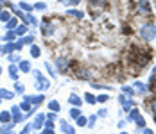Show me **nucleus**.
<instances>
[{"mask_svg": "<svg viewBox=\"0 0 156 134\" xmlns=\"http://www.w3.org/2000/svg\"><path fill=\"white\" fill-rule=\"evenodd\" d=\"M129 54H131V61H133V64L136 66V70L144 68V66L149 63V59H151L149 50H144V48H138V46H133Z\"/></svg>", "mask_w": 156, "mask_h": 134, "instance_id": "obj_1", "label": "nucleus"}, {"mask_svg": "<svg viewBox=\"0 0 156 134\" xmlns=\"http://www.w3.org/2000/svg\"><path fill=\"white\" fill-rule=\"evenodd\" d=\"M140 38L144 41H153L156 38V25L154 23H144L140 27Z\"/></svg>", "mask_w": 156, "mask_h": 134, "instance_id": "obj_2", "label": "nucleus"}, {"mask_svg": "<svg viewBox=\"0 0 156 134\" xmlns=\"http://www.w3.org/2000/svg\"><path fill=\"white\" fill-rule=\"evenodd\" d=\"M138 13L140 15H151V4L149 0H138Z\"/></svg>", "mask_w": 156, "mask_h": 134, "instance_id": "obj_3", "label": "nucleus"}, {"mask_svg": "<svg viewBox=\"0 0 156 134\" xmlns=\"http://www.w3.org/2000/svg\"><path fill=\"white\" fill-rule=\"evenodd\" d=\"M11 115H13V122H15V123H18V122L23 120L22 113H20V105H13V107H11Z\"/></svg>", "mask_w": 156, "mask_h": 134, "instance_id": "obj_4", "label": "nucleus"}, {"mask_svg": "<svg viewBox=\"0 0 156 134\" xmlns=\"http://www.w3.org/2000/svg\"><path fill=\"white\" fill-rule=\"evenodd\" d=\"M56 66H58L61 72H66V70H68V59H66V57H58V59H56Z\"/></svg>", "mask_w": 156, "mask_h": 134, "instance_id": "obj_5", "label": "nucleus"}, {"mask_svg": "<svg viewBox=\"0 0 156 134\" xmlns=\"http://www.w3.org/2000/svg\"><path fill=\"white\" fill-rule=\"evenodd\" d=\"M25 100H27L29 104L38 105L40 102H43V95H29V97H25Z\"/></svg>", "mask_w": 156, "mask_h": 134, "instance_id": "obj_6", "label": "nucleus"}, {"mask_svg": "<svg viewBox=\"0 0 156 134\" xmlns=\"http://www.w3.org/2000/svg\"><path fill=\"white\" fill-rule=\"evenodd\" d=\"M43 122H45V115L40 113V115H36V120H34L32 127H34V129H41V127H43Z\"/></svg>", "mask_w": 156, "mask_h": 134, "instance_id": "obj_7", "label": "nucleus"}, {"mask_svg": "<svg viewBox=\"0 0 156 134\" xmlns=\"http://www.w3.org/2000/svg\"><path fill=\"white\" fill-rule=\"evenodd\" d=\"M48 86H50V82H48L47 79H43V77H38V82H36V88H38V89H43V91H45V89H47Z\"/></svg>", "mask_w": 156, "mask_h": 134, "instance_id": "obj_8", "label": "nucleus"}, {"mask_svg": "<svg viewBox=\"0 0 156 134\" xmlns=\"http://www.w3.org/2000/svg\"><path fill=\"white\" fill-rule=\"evenodd\" d=\"M138 116H140V111H138V109H131V111H127V122H135Z\"/></svg>", "mask_w": 156, "mask_h": 134, "instance_id": "obj_9", "label": "nucleus"}, {"mask_svg": "<svg viewBox=\"0 0 156 134\" xmlns=\"http://www.w3.org/2000/svg\"><path fill=\"white\" fill-rule=\"evenodd\" d=\"M76 74L79 79H90V72L86 68H76Z\"/></svg>", "mask_w": 156, "mask_h": 134, "instance_id": "obj_10", "label": "nucleus"}, {"mask_svg": "<svg viewBox=\"0 0 156 134\" xmlns=\"http://www.w3.org/2000/svg\"><path fill=\"white\" fill-rule=\"evenodd\" d=\"M22 72H25V74H29L31 72V64H29V61H20V66H18Z\"/></svg>", "mask_w": 156, "mask_h": 134, "instance_id": "obj_11", "label": "nucleus"}, {"mask_svg": "<svg viewBox=\"0 0 156 134\" xmlns=\"http://www.w3.org/2000/svg\"><path fill=\"white\" fill-rule=\"evenodd\" d=\"M119 100H120V104L124 105V111H129V109H131V100H127L124 95H122V97H119Z\"/></svg>", "mask_w": 156, "mask_h": 134, "instance_id": "obj_12", "label": "nucleus"}, {"mask_svg": "<svg viewBox=\"0 0 156 134\" xmlns=\"http://www.w3.org/2000/svg\"><path fill=\"white\" fill-rule=\"evenodd\" d=\"M0 97H2V98H7V100H11V98H13V97H15V93H13V91H7V89H0Z\"/></svg>", "mask_w": 156, "mask_h": 134, "instance_id": "obj_13", "label": "nucleus"}, {"mask_svg": "<svg viewBox=\"0 0 156 134\" xmlns=\"http://www.w3.org/2000/svg\"><path fill=\"white\" fill-rule=\"evenodd\" d=\"M68 102H70V105H76V107H79V105H81V98H79L77 95H70Z\"/></svg>", "mask_w": 156, "mask_h": 134, "instance_id": "obj_14", "label": "nucleus"}, {"mask_svg": "<svg viewBox=\"0 0 156 134\" xmlns=\"http://www.w3.org/2000/svg\"><path fill=\"white\" fill-rule=\"evenodd\" d=\"M48 109H50V111H54V113H58V111L61 109V105H59V102H58V100H52V102L48 104Z\"/></svg>", "mask_w": 156, "mask_h": 134, "instance_id": "obj_15", "label": "nucleus"}, {"mask_svg": "<svg viewBox=\"0 0 156 134\" xmlns=\"http://www.w3.org/2000/svg\"><path fill=\"white\" fill-rule=\"evenodd\" d=\"M9 75H11V79H18V66H15V64H11L9 66Z\"/></svg>", "mask_w": 156, "mask_h": 134, "instance_id": "obj_16", "label": "nucleus"}, {"mask_svg": "<svg viewBox=\"0 0 156 134\" xmlns=\"http://www.w3.org/2000/svg\"><path fill=\"white\" fill-rule=\"evenodd\" d=\"M5 27H7L9 30H15L16 27H18V20H16V18H11V20L7 22V25H5Z\"/></svg>", "mask_w": 156, "mask_h": 134, "instance_id": "obj_17", "label": "nucleus"}, {"mask_svg": "<svg viewBox=\"0 0 156 134\" xmlns=\"http://www.w3.org/2000/svg\"><path fill=\"white\" fill-rule=\"evenodd\" d=\"M61 131L63 132H66V134H74V129H72L66 122H61Z\"/></svg>", "mask_w": 156, "mask_h": 134, "instance_id": "obj_18", "label": "nucleus"}, {"mask_svg": "<svg viewBox=\"0 0 156 134\" xmlns=\"http://www.w3.org/2000/svg\"><path fill=\"white\" fill-rule=\"evenodd\" d=\"M20 109H22V111H27V113H29V115H31V113H32V107H31V104H29V102H27V100H25V102H22V104H20Z\"/></svg>", "mask_w": 156, "mask_h": 134, "instance_id": "obj_19", "label": "nucleus"}, {"mask_svg": "<svg viewBox=\"0 0 156 134\" xmlns=\"http://www.w3.org/2000/svg\"><path fill=\"white\" fill-rule=\"evenodd\" d=\"M135 89L140 91V93H145V91H147V86H145L144 82H135Z\"/></svg>", "mask_w": 156, "mask_h": 134, "instance_id": "obj_20", "label": "nucleus"}, {"mask_svg": "<svg viewBox=\"0 0 156 134\" xmlns=\"http://www.w3.org/2000/svg\"><path fill=\"white\" fill-rule=\"evenodd\" d=\"M11 50H15V45H4V46H0V54H5V52H11Z\"/></svg>", "mask_w": 156, "mask_h": 134, "instance_id": "obj_21", "label": "nucleus"}, {"mask_svg": "<svg viewBox=\"0 0 156 134\" xmlns=\"http://www.w3.org/2000/svg\"><path fill=\"white\" fill-rule=\"evenodd\" d=\"M81 116V111H79V107H74V109H70V118L77 120Z\"/></svg>", "mask_w": 156, "mask_h": 134, "instance_id": "obj_22", "label": "nucleus"}, {"mask_svg": "<svg viewBox=\"0 0 156 134\" xmlns=\"http://www.w3.org/2000/svg\"><path fill=\"white\" fill-rule=\"evenodd\" d=\"M9 120H11V115L9 113H0V122H4V123H9Z\"/></svg>", "mask_w": 156, "mask_h": 134, "instance_id": "obj_23", "label": "nucleus"}, {"mask_svg": "<svg viewBox=\"0 0 156 134\" xmlns=\"http://www.w3.org/2000/svg\"><path fill=\"white\" fill-rule=\"evenodd\" d=\"M68 15L70 16H76V18H83V13H81V11H77V9H70V11H68Z\"/></svg>", "mask_w": 156, "mask_h": 134, "instance_id": "obj_24", "label": "nucleus"}, {"mask_svg": "<svg viewBox=\"0 0 156 134\" xmlns=\"http://www.w3.org/2000/svg\"><path fill=\"white\" fill-rule=\"evenodd\" d=\"M0 20H2V22H9V20H11V16H9L7 11H2V13H0Z\"/></svg>", "mask_w": 156, "mask_h": 134, "instance_id": "obj_25", "label": "nucleus"}, {"mask_svg": "<svg viewBox=\"0 0 156 134\" xmlns=\"http://www.w3.org/2000/svg\"><path fill=\"white\" fill-rule=\"evenodd\" d=\"M15 36H16L15 30H9V32H7V34L4 36V40H5V41H13V38H15Z\"/></svg>", "mask_w": 156, "mask_h": 134, "instance_id": "obj_26", "label": "nucleus"}, {"mask_svg": "<svg viewBox=\"0 0 156 134\" xmlns=\"http://www.w3.org/2000/svg\"><path fill=\"white\" fill-rule=\"evenodd\" d=\"M20 7H22V9H25V11H32V9H34L31 4H27V2H20Z\"/></svg>", "mask_w": 156, "mask_h": 134, "instance_id": "obj_27", "label": "nucleus"}, {"mask_svg": "<svg viewBox=\"0 0 156 134\" xmlns=\"http://www.w3.org/2000/svg\"><path fill=\"white\" fill-rule=\"evenodd\" d=\"M31 56L32 57H40V48L38 46H31Z\"/></svg>", "mask_w": 156, "mask_h": 134, "instance_id": "obj_28", "label": "nucleus"}, {"mask_svg": "<svg viewBox=\"0 0 156 134\" xmlns=\"http://www.w3.org/2000/svg\"><path fill=\"white\" fill-rule=\"evenodd\" d=\"M86 122H88L86 116H79V118H77V125H79V127H84V125H86Z\"/></svg>", "mask_w": 156, "mask_h": 134, "instance_id": "obj_29", "label": "nucleus"}, {"mask_svg": "<svg viewBox=\"0 0 156 134\" xmlns=\"http://www.w3.org/2000/svg\"><path fill=\"white\" fill-rule=\"evenodd\" d=\"M84 97H86V102H88V104H95V102H97V100L94 98V95H92V93H86Z\"/></svg>", "mask_w": 156, "mask_h": 134, "instance_id": "obj_30", "label": "nucleus"}, {"mask_svg": "<svg viewBox=\"0 0 156 134\" xmlns=\"http://www.w3.org/2000/svg\"><path fill=\"white\" fill-rule=\"evenodd\" d=\"M27 30V25H20V27H16L15 29V34H23Z\"/></svg>", "mask_w": 156, "mask_h": 134, "instance_id": "obj_31", "label": "nucleus"}, {"mask_svg": "<svg viewBox=\"0 0 156 134\" xmlns=\"http://www.w3.org/2000/svg\"><path fill=\"white\" fill-rule=\"evenodd\" d=\"M34 9H38V11H45V9H47V5H45L43 2H38V4L34 5Z\"/></svg>", "mask_w": 156, "mask_h": 134, "instance_id": "obj_32", "label": "nucleus"}, {"mask_svg": "<svg viewBox=\"0 0 156 134\" xmlns=\"http://www.w3.org/2000/svg\"><path fill=\"white\" fill-rule=\"evenodd\" d=\"M45 68H47V72L52 75V77H56V72H54V68L50 66V63H45Z\"/></svg>", "mask_w": 156, "mask_h": 134, "instance_id": "obj_33", "label": "nucleus"}, {"mask_svg": "<svg viewBox=\"0 0 156 134\" xmlns=\"http://www.w3.org/2000/svg\"><path fill=\"white\" fill-rule=\"evenodd\" d=\"M122 91L124 93H129V95H135V89L131 88V86H122Z\"/></svg>", "mask_w": 156, "mask_h": 134, "instance_id": "obj_34", "label": "nucleus"}, {"mask_svg": "<svg viewBox=\"0 0 156 134\" xmlns=\"http://www.w3.org/2000/svg\"><path fill=\"white\" fill-rule=\"evenodd\" d=\"M15 89H16V93H23V84L16 82V84H15Z\"/></svg>", "mask_w": 156, "mask_h": 134, "instance_id": "obj_35", "label": "nucleus"}, {"mask_svg": "<svg viewBox=\"0 0 156 134\" xmlns=\"http://www.w3.org/2000/svg\"><path fill=\"white\" fill-rule=\"evenodd\" d=\"M95 100H97V102H106V100H108V95H99Z\"/></svg>", "mask_w": 156, "mask_h": 134, "instance_id": "obj_36", "label": "nucleus"}, {"mask_svg": "<svg viewBox=\"0 0 156 134\" xmlns=\"http://www.w3.org/2000/svg\"><path fill=\"white\" fill-rule=\"evenodd\" d=\"M135 122H136V123H138V127H144V125H145V120L142 118V116H138V118L135 120Z\"/></svg>", "mask_w": 156, "mask_h": 134, "instance_id": "obj_37", "label": "nucleus"}, {"mask_svg": "<svg viewBox=\"0 0 156 134\" xmlns=\"http://www.w3.org/2000/svg\"><path fill=\"white\" fill-rule=\"evenodd\" d=\"M32 36H25V38H22V43H32Z\"/></svg>", "mask_w": 156, "mask_h": 134, "instance_id": "obj_38", "label": "nucleus"}, {"mask_svg": "<svg viewBox=\"0 0 156 134\" xmlns=\"http://www.w3.org/2000/svg\"><path fill=\"white\" fill-rule=\"evenodd\" d=\"M151 111H153V115H154V118H156V100L151 102Z\"/></svg>", "mask_w": 156, "mask_h": 134, "instance_id": "obj_39", "label": "nucleus"}, {"mask_svg": "<svg viewBox=\"0 0 156 134\" xmlns=\"http://www.w3.org/2000/svg\"><path fill=\"white\" fill-rule=\"evenodd\" d=\"M88 127H95V116H90V120H88Z\"/></svg>", "mask_w": 156, "mask_h": 134, "instance_id": "obj_40", "label": "nucleus"}, {"mask_svg": "<svg viewBox=\"0 0 156 134\" xmlns=\"http://www.w3.org/2000/svg\"><path fill=\"white\" fill-rule=\"evenodd\" d=\"M52 127H54L52 120H47V122H45V129H52Z\"/></svg>", "mask_w": 156, "mask_h": 134, "instance_id": "obj_41", "label": "nucleus"}, {"mask_svg": "<svg viewBox=\"0 0 156 134\" xmlns=\"http://www.w3.org/2000/svg\"><path fill=\"white\" fill-rule=\"evenodd\" d=\"M97 115H99V116H102V118H104V116H106V115H108V109H101V111H99V113H97Z\"/></svg>", "mask_w": 156, "mask_h": 134, "instance_id": "obj_42", "label": "nucleus"}, {"mask_svg": "<svg viewBox=\"0 0 156 134\" xmlns=\"http://www.w3.org/2000/svg\"><path fill=\"white\" fill-rule=\"evenodd\" d=\"M9 61H20V56L15 54V56H9Z\"/></svg>", "mask_w": 156, "mask_h": 134, "instance_id": "obj_43", "label": "nucleus"}, {"mask_svg": "<svg viewBox=\"0 0 156 134\" xmlns=\"http://www.w3.org/2000/svg\"><path fill=\"white\" fill-rule=\"evenodd\" d=\"M29 131H31V127H29V125H25V129H23L20 134H29Z\"/></svg>", "mask_w": 156, "mask_h": 134, "instance_id": "obj_44", "label": "nucleus"}, {"mask_svg": "<svg viewBox=\"0 0 156 134\" xmlns=\"http://www.w3.org/2000/svg\"><path fill=\"white\" fill-rule=\"evenodd\" d=\"M92 4H97V5H101V4H104V0H90Z\"/></svg>", "mask_w": 156, "mask_h": 134, "instance_id": "obj_45", "label": "nucleus"}, {"mask_svg": "<svg viewBox=\"0 0 156 134\" xmlns=\"http://www.w3.org/2000/svg\"><path fill=\"white\" fill-rule=\"evenodd\" d=\"M40 134H54V131H52V129H45L43 132H40Z\"/></svg>", "mask_w": 156, "mask_h": 134, "instance_id": "obj_46", "label": "nucleus"}, {"mask_svg": "<svg viewBox=\"0 0 156 134\" xmlns=\"http://www.w3.org/2000/svg\"><path fill=\"white\" fill-rule=\"evenodd\" d=\"M79 2H81V0H68V4H74V5H76V4H79Z\"/></svg>", "mask_w": 156, "mask_h": 134, "instance_id": "obj_47", "label": "nucleus"}, {"mask_svg": "<svg viewBox=\"0 0 156 134\" xmlns=\"http://www.w3.org/2000/svg\"><path fill=\"white\" fill-rule=\"evenodd\" d=\"M144 134H153V131L151 129H144Z\"/></svg>", "mask_w": 156, "mask_h": 134, "instance_id": "obj_48", "label": "nucleus"}, {"mask_svg": "<svg viewBox=\"0 0 156 134\" xmlns=\"http://www.w3.org/2000/svg\"><path fill=\"white\" fill-rule=\"evenodd\" d=\"M153 91H154V95H156V82L153 84Z\"/></svg>", "mask_w": 156, "mask_h": 134, "instance_id": "obj_49", "label": "nucleus"}, {"mask_svg": "<svg viewBox=\"0 0 156 134\" xmlns=\"http://www.w3.org/2000/svg\"><path fill=\"white\" fill-rule=\"evenodd\" d=\"M0 75H2V68H0Z\"/></svg>", "mask_w": 156, "mask_h": 134, "instance_id": "obj_50", "label": "nucleus"}, {"mask_svg": "<svg viewBox=\"0 0 156 134\" xmlns=\"http://www.w3.org/2000/svg\"><path fill=\"white\" fill-rule=\"evenodd\" d=\"M122 134H127V132H122Z\"/></svg>", "mask_w": 156, "mask_h": 134, "instance_id": "obj_51", "label": "nucleus"}]
</instances>
